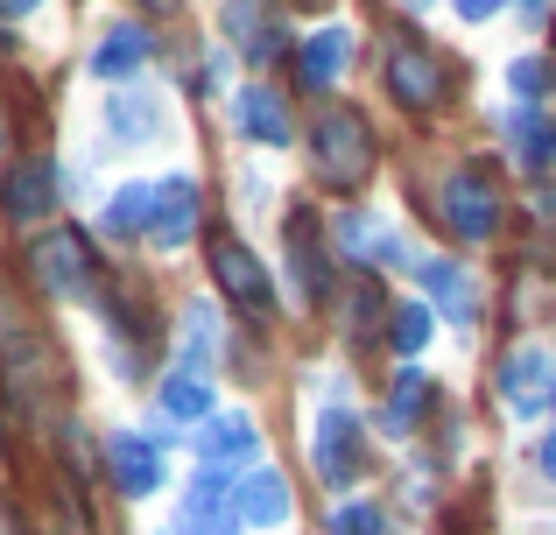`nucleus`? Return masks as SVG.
I'll use <instances>...</instances> for the list:
<instances>
[{"label":"nucleus","mask_w":556,"mask_h":535,"mask_svg":"<svg viewBox=\"0 0 556 535\" xmlns=\"http://www.w3.org/2000/svg\"><path fill=\"white\" fill-rule=\"evenodd\" d=\"M311 163H317V177L339 183V191L367 183V177H374V163H380V141H374L367 113H353V106L317 113V127H311Z\"/></svg>","instance_id":"obj_1"},{"label":"nucleus","mask_w":556,"mask_h":535,"mask_svg":"<svg viewBox=\"0 0 556 535\" xmlns=\"http://www.w3.org/2000/svg\"><path fill=\"white\" fill-rule=\"evenodd\" d=\"M28 268H36V282L50 289V296H92L99 289V262L92 247H85V233H42L36 254H28Z\"/></svg>","instance_id":"obj_2"},{"label":"nucleus","mask_w":556,"mask_h":535,"mask_svg":"<svg viewBox=\"0 0 556 535\" xmlns=\"http://www.w3.org/2000/svg\"><path fill=\"white\" fill-rule=\"evenodd\" d=\"M444 226L458 240H493L501 233V191H493L486 169H458L444 183Z\"/></svg>","instance_id":"obj_3"},{"label":"nucleus","mask_w":556,"mask_h":535,"mask_svg":"<svg viewBox=\"0 0 556 535\" xmlns=\"http://www.w3.org/2000/svg\"><path fill=\"white\" fill-rule=\"evenodd\" d=\"M444 85H451V71L437 64L422 42H408V36H394V42H388V92L402 99L408 113H430L437 99H444Z\"/></svg>","instance_id":"obj_4"},{"label":"nucleus","mask_w":556,"mask_h":535,"mask_svg":"<svg viewBox=\"0 0 556 535\" xmlns=\"http://www.w3.org/2000/svg\"><path fill=\"white\" fill-rule=\"evenodd\" d=\"M212 275H218V289H226L247 317H268V268L247 254V240L212 233Z\"/></svg>","instance_id":"obj_5"},{"label":"nucleus","mask_w":556,"mask_h":535,"mask_svg":"<svg viewBox=\"0 0 556 535\" xmlns=\"http://www.w3.org/2000/svg\"><path fill=\"white\" fill-rule=\"evenodd\" d=\"M198 212H204V198H198V177H163L155 183V205H149V240L155 247H184V240H198Z\"/></svg>","instance_id":"obj_6"},{"label":"nucleus","mask_w":556,"mask_h":535,"mask_svg":"<svg viewBox=\"0 0 556 535\" xmlns=\"http://www.w3.org/2000/svg\"><path fill=\"white\" fill-rule=\"evenodd\" d=\"M0 212H8V226H36L56 212V169L42 163V155H28V163L8 169V183H0Z\"/></svg>","instance_id":"obj_7"},{"label":"nucleus","mask_w":556,"mask_h":535,"mask_svg":"<svg viewBox=\"0 0 556 535\" xmlns=\"http://www.w3.org/2000/svg\"><path fill=\"white\" fill-rule=\"evenodd\" d=\"M359 416L353 409H325V423H317V480L325 486H353L359 480Z\"/></svg>","instance_id":"obj_8"},{"label":"nucleus","mask_w":556,"mask_h":535,"mask_svg":"<svg viewBox=\"0 0 556 535\" xmlns=\"http://www.w3.org/2000/svg\"><path fill=\"white\" fill-rule=\"evenodd\" d=\"M106 472L127 500H141V494L163 486V451H155L149 437H135V430H121V437H106Z\"/></svg>","instance_id":"obj_9"},{"label":"nucleus","mask_w":556,"mask_h":535,"mask_svg":"<svg viewBox=\"0 0 556 535\" xmlns=\"http://www.w3.org/2000/svg\"><path fill=\"white\" fill-rule=\"evenodd\" d=\"M549 387H556V373H549V359L535 353V345L507 353V367H501V402H507L515 416H535V409H549Z\"/></svg>","instance_id":"obj_10"},{"label":"nucleus","mask_w":556,"mask_h":535,"mask_svg":"<svg viewBox=\"0 0 556 535\" xmlns=\"http://www.w3.org/2000/svg\"><path fill=\"white\" fill-rule=\"evenodd\" d=\"M422 289H430V303L451 317V324H472L479 317V289H472V275H465L458 262H422Z\"/></svg>","instance_id":"obj_11"},{"label":"nucleus","mask_w":556,"mask_h":535,"mask_svg":"<svg viewBox=\"0 0 556 535\" xmlns=\"http://www.w3.org/2000/svg\"><path fill=\"white\" fill-rule=\"evenodd\" d=\"M345 64H353V28H317V36L296 50V78L311 85V92H325Z\"/></svg>","instance_id":"obj_12"},{"label":"nucleus","mask_w":556,"mask_h":535,"mask_svg":"<svg viewBox=\"0 0 556 535\" xmlns=\"http://www.w3.org/2000/svg\"><path fill=\"white\" fill-rule=\"evenodd\" d=\"M204 458H212V466H247V458H261L254 416H247V409L212 416V423H204Z\"/></svg>","instance_id":"obj_13"},{"label":"nucleus","mask_w":556,"mask_h":535,"mask_svg":"<svg viewBox=\"0 0 556 535\" xmlns=\"http://www.w3.org/2000/svg\"><path fill=\"white\" fill-rule=\"evenodd\" d=\"M141 64H149V28L121 22V28H106V36H99V50H92V71H99V78H106V85L135 78Z\"/></svg>","instance_id":"obj_14"},{"label":"nucleus","mask_w":556,"mask_h":535,"mask_svg":"<svg viewBox=\"0 0 556 535\" xmlns=\"http://www.w3.org/2000/svg\"><path fill=\"white\" fill-rule=\"evenodd\" d=\"M232 113H240V127L254 141H268V149H289V135H296V127H289V106L268 92V85H247V92L232 99Z\"/></svg>","instance_id":"obj_15"},{"label":"nucleus","mask_w":556,"mask_h":535,"mask_svg":"<svg viewBox=\"0 0 556 535\" xmlns=\"http://www.w3.org/2000/svg\"><path fill=\"white\" fill-rule=\"evenodd\" d=\"M289 268H296V289L311 303H325L331 275H325V254H317V219L311 212H289Z\"/></svg>","instance_id":"obj_16"},{"label":"nucleus","mask_w":556,"mask_h":535,"mask_svg":"<svg viewBox=\"0 0 556 535\" xmlns=\"http://www.w3.org/2000/svg\"><path fill=\"white\" fill-rule=\"evenodd\" d=\"M232 508H240V522H254V528L289 522V480L282 472H247L240 494H232Z\"/></svg>","instance_id":"obj_17"},{"label":"nucleus","mask_w":556,"mask_h":535,"mask_svg":"<svg viewBox=\"0 0 556 535\" xmlns=\"http://www.w3.org/2000/svg\"><path fill=\"white\" fill-rule=\"evenodd\" d=\"M507 141L521 149V163H529L535 177L556 163V120H549V113H535V106H515V113H507Z\"/></svg>","instance_id":"obj_18"},{"label":"nucleus","mask_w":556,"mask_h":535,"mask_svg":"<svg viewBox=\"0 0 556 535\" xmlns=\"http://www.w3.org/2000/svg\"><path fill=\"white\" fill-rule=\"evenodd\" d=\"M184 522L198 528V535H232V494L204 472L198 486H190V500H184Z\"/></svg>","instance_id":"obj_19"},{"label":"nucleus","mask_w":556,"mask_h":535,"mask_svg":"<svg viewBox=\"0 0 556 535\" xmlns=\"http://www.w3.org/2000/svg\"><path fill=\"white\" fill-rule=\"evenodd\" d=\"M163 416L169 423H212V387L198 373H169L163 381Z\"/></svg>","instance_id":"obj_20"},{"label":"nucleus","mask_w":556,"mask_h":535,"mask_svg":"<svg viewBox=\"0 0 556 535\" xmlns=\"http://www.w3.org/2000/svg\"><path fill=\"white\" fill-rule=\"evenodd\" d=\"M149 205H155V191H141V183H127V191H113L106 198V233L113 240H135V233H149Z\"/></svg>","instance_id":"obj_21"},{"label":"nucleus","mask_w":556,"mask_h":535,"mask_svg":"<svg viewBox=\"0 0 556 535\" xmlns=\"http://www.w3.org/2000/svg\"><path fill=\"white\" fill-rule=\"evenodd\" d=\"M212 359H218V317L212 310H190L184 317V373H212Z\"/></svg>","instance_id":"obj_22"},{"label":"nucleus","mask_w":556,"mask_h":535,"mask_svg":"<svg viewBox=\"0 0 556 535\" xmlns=\"http://www.w3.org/2000/svg\"><path fill=\"white\" fill-rule=\"evenodd\" d=\"M422 402H430V381H422V373H402V381H394V395H388V409H380V423L402 437V430L422 423Z\"/></svg>","instance_id":"obj_23"},{"label":"nucleus","mask_w":556,"mask_h":535,"mask_svg":"<svg viewBox=\"0 0 556 535\" xmlns=\"http://www.w3.org/2000/svg\"><path fill=\"white\" fill-rule=\"evenodd\" d=\"M113 141H127V149H135V141H149L155 135V99H141V92H127V99H113Z\"/></svg>","instance_id":"obj_24"},{"label":"nucleus","mask_w":556,"mask_h":535,"mask_svg":"<svg viewBox=\"0 0 556 535\" xmlns=\"http://www.w3.org/2000/svg\"><path fill=\"white\" fill-rule=\"evenodd\" d=\"M422 339H430V310H422V303H394V310H388V345L402 359H416Z\"/></svg>","instance_id":"obj_25"},{"label":"nucleus","mask_w":556,"mask_h":535,"mask_svg":"<svg viewBox=\"0 0 556 535\" xmlns=\"http://www.w3.org/2000/svg\"><path fill=\"white\" fill-rule=\"evenodd\" d=\"M226 36L247 42V56H275V36H261V0H226Z\"/></svg>","instance_id":"obj_26"},{"label":"nucleus","mask_w":556,"mask_h":535,"mask_svg":"<svg viewBox=\"0 0 556 535\" xmlns=\"http://www.w3.org/2000/svg\"><path fill=\"white\" fill-rule=\"evenodd\" d=\"M331 528L339 535H388V514H380L374 500H345V508L331 514Z\"/></svg>","instance_id":"obj_27"},{"label":"nucleus","mask_w":556,"mask_h":535,"mask_svg":"<svg viewBox=\"0 0 556 535\" xmlns=\"http://www.w3.org/2000/svg\"><path fill=\"white\" fill-rule=\"evenodd\" d=\"M339 247H345V254H367V262H374V247H380V226L353 212V219H339Z\"/></svg>","instance_id":"obj_28"},{"label":"nucleus","mask_w":556,"mask_h":535,"mask_svg":"<svg viewBox=\"0 0 556 535\" xmlns=\"http://www.w3.org/2000/svg\"><path fill=\"white\" fill-rule=\"evenodd\" d=\"M507 85H515L521 99H535L549 85V71H543V56H515V71H507Z\"/></svg>","instance_id":"obj_29"},{"label":"nucleus","mask_w":556,"mask_h":535,"mask_svg":"<svg viewBox=\"0 0 556 535\" xmlns=\"http://www.w3.org/2000/svg\"><path fill=\"white\" fill-rule=\"evenodd\" d=\"M501 8H507V0H458L465 22H486V14H501Z\"/></svg>","instance_id":"obj_30"},{"label":"nucleus","mask_w":556,"mask_h":535,"mask_svg":"<svg viewBox=\"0 0 556 535\" xmlns=\"http://www.w3.org/2000/svg\"><path fill=\"white\" fill-rule=\"evenodd\" d=\"M515 8H521V22H529V28H543V22H549V8H556V0H515Z\"/></svg>","instance_id":"obj_31"},{"label":"nucleus","mask_w":556,"mask_h":535,"mask_svg":"<svg viewBox=\"0 0 556 535\" xmlns=\"http://www.w3.org/2000/svg\"><path fill=\"white\" fill-rule=\"evenodd\" d=\"M535 458H543V472H549V480H556V430H549V437H543V451H535Z\"/></svg>","instance_id":"obj_32"},{"label":"nucleus","mask_w":556,"mask_h":535,"mask_svg":"<svg viewBox=\"0 0 556 535\" xmlns=\"http://www.w3.org/2000/svg\"><path fill=\"white\" fill-rule=\"evenodd\" d=\"M28 8H42V0H0V14H28Z\"/></svg>","instance_id":"obj_33"},{"label":"nucleus","mask_w":556,"mask_h":535,"mask_svg":"<svg viewBox=\"0 0 556 535\" xmlns=\"http://www.w3.org/2000/svg\"><path fill=\"white\" fill-rule=\"evenodd\" d=\"M141 8H155V14H163V8H177V0H141Z\"/></svg>","instance_id":"obj_34"},{"label":"nucleus","mask_w":556,"mask_h":535,"mask_svg":"<svg viewBox=\"0 0 556 535\" xmlns=\"http://www.w3.org/2000/svg\"><path fill=\"white\" fill-rule=\"evenodd\" d=\"M163 535H198V528H190V522H177V528H163Z\"/></svg>","instance_id":"obj_35"},{"label":"nucleus","mask_w":556,"mask_h":535,"mask_svg":"<svg viewBox=\"0 0 556 535\" xmlns=\"http://www.w3.org/2000/svg\"><path fill=\"white\" fill-rule=\"evenodd\" d=\"M0 149H8V127H0Z\"/></svg>","instance_id":"obj_36"},{"label":"nucleus","mask_w":556,"mask_h":535,"mask_svg":"<svg viewBox=\"0 0 556 535\" xmlns=\"http://www.w3.org/2000/svg\"><path fill=\"white\" fill-rule=\"evenodd\" d=\"M408 8H422V0H408Z\"/></svg>","instance_id":"obj_37"},{"label":"nucleus","mask_w":556,"mask_h":535,"mask_svg":"<svg viewBox=\"0 0 556 535\" xmlns=\"http://www.w3.org/2000/svg\"><path fill=\"white\" fill-rule=\"evenodd\" d=\"M549 402H556V387H549Z\"/></svg>","instance_id":"obj_38"}]
</instances>
